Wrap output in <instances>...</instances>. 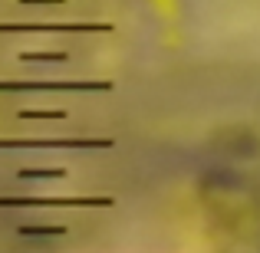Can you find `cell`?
Wrapping results in <instances>:
<instances>
[{"mask_svg":"<svg viewBox=\"0 0 260 253\" xmlns=\"http://www.w3.org/2000/svg\"><path fill=\"white\" fill-rule=\"evenodd\" d=\"M109 79H0V92H112Z\"/></svg>","mask_w":260,"mask_h":253,"instance_id":"obj_1","label":"cell"},{"mask_svg":"<svg viewBox=\"0 0 260 253\" xmlns=\"http://www.w3.org/2000/svg\"><path fill=\"white\" fill-rule=\"evenodd\" d=\"M112 197H0V207H112Z\"/></svg>","mask_w":260,"mask_h":253,"instance_id":"obj_2","label":"cell"},{"mask_svg":"<svg viewBox=\"0 0 260 253\" xmlns=\"http://www.w3.org/2000/svg\"><path fill=\"white\" fill-rule=\"evenodd\" d=\"M112 138H0V148H112Z\"/></svg>","mask_w":260,"mask_h":253,"instance_id":"obj_3","label":"cell"},{"mask_svg":"<svg viewBox=\"0 0 260 253\" xmlns=\"http://www.w3.org/2000/svg\"><path fill=\"white\" fill-rule=\"evenodd\" d=\"M0 33H115L112 23H0Z\"/></svg>","mask_w":260,"mask_h":253,"instance_id":"obj_4","label":"cell"},{"mask_svg":"<svg viewBox=\"0 0 260 253\" xmlns=\"http://www.w3.org/2000/svg\"><path fill=\"white\" fill-rule=\"evenodd\" d=\"M63 174H66L63 168H20L17 171V177H23V181H26V177L40 181V177H63Z\"/></svg>","mask_w":260,"mask_h":253,"instance_id":"obj_5","label":"cell"},{"mask_svg":"<svg viewBox=\"0 0 260 253\" xmlns=\"http://www.w3.org/2000/svg\"><path fill=\"white\" fill-rule=\"evenodd\" d=\"M20 59H23V63H66V53H20Z\"/></svg>","mask_w":260,"mask_h":253,"instance_id":"obj_6","label":"cell"},{"mask_svg":"<svg viewBox=\"0 0 260 253\" xmlns=\"http://www.w3.org/2000/svg\"><path fill=\"white\" fill-rule=\"evenodd\" d=\"M17 234H23V237H63L66 227H20Z\"/></svg>","mask_w":260,"mask_h":253,"instance_id":"obj_7","label":"cell"},{"mask_svg":"<svg viewBox=\"0 0 260 253\" xmlns=\"http://www.w3.org/2000/svg\"><path fill=\"white\" fill-rule=\"evenodd\" d=\"M20 119H66L63 109H46V112H37V109H20Z\"/></svg>","mask_w":260,"mask_h":253,"instance_id":"obj_8","label":"cell"},{"mask_svg":"<svg viewBox=\"0 0 260 253\" xmlns=\"http://www.w3.org/2000/svg\"><path fill=\"white\" fill-rule=\"evenodd\" d=\"M20 4L30 7V4H66V0H20Z\"/></svg>","mask_w":260,"mask_h":253,"instance_id":"obj_9","label":"cell"}]
</instances>
